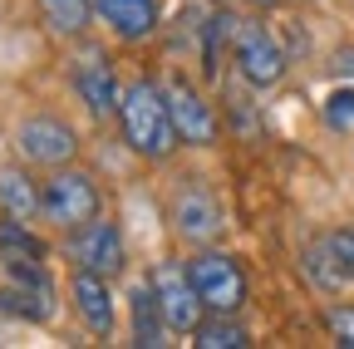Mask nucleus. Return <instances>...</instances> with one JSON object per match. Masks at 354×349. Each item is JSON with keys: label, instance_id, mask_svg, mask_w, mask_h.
<instances>
[{"label": "nucleus", "instance_id": "obj_1", "mask_svg": "<svg viewBox=\"0 0 354 349\" xmlns=\"http://www.w3.org/2000/svg\"><path fill=\"white\" fill-rule=\"evenodd\" d=\"M118 123H123V138L138 158H167L177 148V138H183L172 123L167 89H158V84H128L118 99Z\"/></svg>", "mask_w": 354, "mask_h": 349}, {"label": "nucleus", "instance_id": "obj_2", "mask_svg": "<svg viewBox=\"0 0 354 349\" xmlns=\"http://www.w3.org/2000/svg\"><path fill=\"white\" fill-rule=\"evenodd\" d=\"M187 276H192V285H197V295H202V305H207L212 315L241 310V300H246V271L236 266L232 256L202 251L192 266H187Z\"/></svg>", "mask_w": 354, "mask_h": 349}, {"label": "nucleus", "instance_id": "obj_3", "mask_svg": "<svg viewBox=\"0 0 354 349\" xmlns=\"http://www.w3.org/2000/svg\"><path fill=\"white\" fill-rule=\"evenodd\" d=\"M39 211L64 232H74L79 222H88V216H99L94 178H88V172H55V178L39 187Z\"/></svg>", "mask_w": 354, "mask_h": 349}, {"label": "nucleus", "instance_id": "obj_4", "mask_svg": "<svg viewBox=\"0 0 354 349\" xmlns=\"http://www.w3.org/2000/svg\"><path fill=\"white\" fill-rule=\"evenodd\" d=\"M69 256L79 271H94V276H118L128 266V251H123V232L113 222H104V216H88V222H79L69 232Z\"/></svg>", "mask_w": 354, "mask_h": 349}, {"label": "nucleus", "instance_id": "obj_5", "mask_svg": "<svg viewBox=\"0 0 354 349\" xmlns=\"http://www.w3.org/2000/svg\"><path fill=\"white\" fill-rule=\"evenodd\" d=\"M158 300H162V315H167V325L172 330H197L202 325V295H197V285H192V276L183 271V266H162L158 271Z\"/></svg>", "mask_w": 354, "mask_h": 349}, {"label": "nucleus", "instance_id": "obj_6", "mask_svg": "<svg viewBox=\"0 0 354 349\" xmlns=\"http://www.w3.org/2000/svg\"><path fill=\"white\" fill-rule=\"evenodd\" d=\"M236 64H241V74L251 84H261V89L286 74V55L276 50L271 30H261V25H241L236 30Z\"/></svg>", "mask_w": 354, "mask_h": 349}, {"label": "nucleus", "instance_id": "obj_7", "mask_svg": "<svg viewBox=\"0 0 354 349\" xmlns=\"http://www.w3.org/2000/svg\"><path fill=\"white\" fill-rule=\"evenodd\" d=\"M20 158L25 162H69L74 158V133L59 118H25L20 123Z\"/></svg>", "mask_w": 354, "mask_h": 349}, {"label": "nucleus", "instance_id": "obj_8", "mask_svg": "<svg viewBox=\"0 0 354 349\" xmlns=\"http://www.w3.org/2000/svg\"><path fill=\"white\" fill-rule=\"evenodd\" d=\"M69 295H74V310H79L84 330H88V334H99V339H109V330H113V295H109V276L74 271Z\"/></svg>", "mask_w": 354, "mask_h": 349}, {"label": "nucleus", "instance_id": "obj_9", "mask_svg": "<svg viewBox=\"0 0 354 349\" xmlns=\"http://www.w3.org/2000/svg\"><path fill=\"white\" fill-rule=\"evenodd\" d=\"M167 104H172V123H177V133H183V143H212L216 138V113L212 104H202L187 84H167Z\"/></svg>", "mask_w": 354, "mask_h": 349}, {"label": "nucleus", "instance_id": "obj_10", "mask_svg": "<svg viewBox=\"0 0 354 349\" xmlns=\"http://www.w3.org/2000/svg\"><path fill=\"white\" fill-rule=\"evenodd\" d=\"M94 10L118 39H148L158 30V6L153 0H94Z\"/></svg>", "mask_w": 354, "mask_h": 349}, {"label": "nucleus", "instance_id": "obj_11", "mask_svg": "<svg viewBox=\"0 0 354 349\" xmlns=\"http://www.w3.org/2000/svg\"><path fill=\"white\" fill-rule=\"evenodd\" d=\"M74 84H79L84 104L94 109V113H118V99H123V94L113 89V69H109L104 55H84L79 69H74Z\"/></svg>", "mask_w": 354, "mask_h": 349}, {"label": "nucleus", "instance_id": "obj_12", "mask_svg": "<svg viewBox=\"0 0 354 349\" xmlns=\"http://www.w3.org/2000/svg\"><path fill=\"white\" fill-rule=\"evenodd\" d=\"M172 216H177V232H183V236H212V232L221 227V211H216V202H212L202 187L177 192Z\"/></svg>", "mask_w": 354, "mask_h": 349}, {"label": "nucleus", "instance_id": "obj_13", "mask_svg": "<svg viewBox=\"0 0 354 349\" xmlns=\"http://www.w3.org/2000/svg\"><path fill=\"white\" fill-rule=\"evenodd\" d=\"M167 315H162V300H158V285H138L133 290V334H138V344L158 349L167 344Z\"/></svg>", "mask_w": 354, "mask_h": 349}, {"label": "nucleus", "instance_id": "obj_14", "mask_svg": "<svg viewBox=\"0 0 354 349\" xmlns=\"http://www.w3.org/2000/svg\"><path fill=\"white\" fill-rule=\"evenodd\" d=\"M0 207H6V216H20V222H30V216L39 211V187L25 178L20 167L0 172Z\"/></svg>", "mask_w": 354, "mask_h": 349}, {"label": "nucleus", "instance_id": "obj_15", "mask_svg": "<svg viewBox=\"0 0 354 349\" xmlns=\"http://www.w3.org/2000/svg\"><path fill=\"white\" fill-rule=\"evenodd\" d=\"M94 15V0H39V20L55 35H79Z\"/></svg>", "mask_w": 354, "mask_h": 349}, {"label": "nucleus", "instance_id": "obj_16", "mask_svg": "<svg viewBox=\"0 0 354 349\" xmlns=\"http://www.w3.org/2000/svg\"><path fill=\"white\" fill-rule=\"evenodd\" d=\"M192 334H197V344H202V349H241V344H251V339H246V330H241L236 320H227V315L202 320Z\"/></svg>", "mask_w": 354, "mask_h": 349}, {"label": "nucleus", "instance_id": "obj_17", "mask_svg": "<svg viewBox=\"0 0 354 349\" xmlns=\"http://www.w3.org/2000/svg\"><path fill=\"white\" fill-rule=\"evenodd\" d=\"M325 251H330V261L339 266V276L354 281V232H335V236H325Z\"/></svg>", "mask_w": 354, "mask_h": 349}, {"label": "nucleus", "instance_id": "obj_18", "mask_svg": "<svg viewBox=\"0 0 354 349\" xmlns=\"http://www.w3.org/2000/svg\"><path fill=\"white\" fill-rule=\"evenodd\" d=\"M330 330H335L339 344L354 349V305H339V310H330Z\"/></svg>", "mask_w": 354, "mask_h": 349}, {"label": "nucleus", "instance_id": "obj_19", "mask_svg": "<svg viewBox=\"0 0 354 349\" xmlns=\"http://www.w3.org/2000/svg\"><path fill=\"white\" fill-rule=\"evenodd\" d=\"M325 118H330L335 128L354 123V94H335V99H330V109H325Z\"/></svg>", "mask_w": 354, "mask_h": 349}, {"label": "nucleus", "instance_id": "obj_20", "mask_svg": "<svg viewBox=\"0 0 354 349\" xmlns=\"http://www.w3.org/2000/svg\"><path fill=\"white\" fill-rule=\"evenodd\" d=\"M335 69H339V74H354V50H344V55H335Z\"/></svg>", "mask_w": 354, "mask_h": 349}]
</instances>
